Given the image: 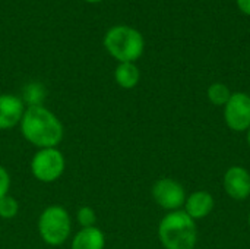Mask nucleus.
I'll list each match as a JSON object with an SVG mask.
<instances>
[{"mask_svg":"<svg viewBox=\"0 0 250 249\" xmlns=\"http://www.w3.org/2000/svg\"><path fill=\"white\" fill-rule=\"evenodd\" d=\"M38 233L50 247L63 245L72 233V219L62 205H50L38 217Z\"/></svg>","mask_w":250,"mask_h":249,"instance_id":"4","label":"nucleus"},{"mask_svg":"<svg viewBox=\"0 0 250 249\" xmlns=\"http://www.w3.org/2000/svg\"><path fill=\"white\" fill-rule=\"evenodd\" d=\"M19 126L22 136L38 150L57 147L64 135L60 119L42 104L26 107Z\"/></svg>","mask_w":250,"mask_h":249,"instance_id":"1","label":"nucleus"},{"mask_svg":"<svg viewBox=\"0 0 250 249\" xmlns=\"http://www.w3.org/2000/svg\"><path fill=\"white\" fill-rule=\"evenodd\" d=\"M246 141H248V145H249L250 148V128L246 131Z\"/></svg>","mask_w":250,"mask_h":249,"instance_id":"19","label":"nucleus"},{"mask_svg":"<svg viewBox=\"0 0 250 249\" xmlns=\"http://www.w3.org/2000/svg\"><path fill=\"white\" fill-rule=\"evenodd\" d=\"M185 213L193 219V220H201V219H205L208 217L214 207H215V201H214V197L207 192V191H196L193 194H190L189 197H186V201H185Z\"/></svg>","mask_w":250,"mask_h":249,"instance_id":"10","label":"nucleus"},{"mask_svg":"<svg viewBox=\"0 0 250 249\" xmlns=\"http://www.w3.org/2000/svg\"><path fill=\"white\" fill-rule=\"evenodd\" d=\"M10 185H12V179L9 172L3 166H0V198L9 195Z\"/></svg>","mask_w":250,"mask_h":249,"instance_id":"17","label":"nucleus"},{"mask_svg":"<svg viewBox=\"0 0 250 249\" xmlns=\"http://www.w3.org/2000/svg\"><path fill=\"white\" fill-rule=\"evenodd\" d=\"M114 81L120 88L132 90L141 81V70L136 63H119L114 69Z\"/></svg>","mask_w":250,"mask_h":249,"instance_id":"12","label":"nucleus"},{"mask_svg":"<svg viewBox=\"0 0 250 249\" xmlns=\"http://www.w3.org/2000/svg\"><path fill=\"white\" fill-rule=\"evenodd\" d=\"M19 213V203L16 201V198L6 195L3 198H0V217L4 220H10L15 219Z\"/></svg>","mask_w":250,"mask_h":249,"instance_id":"15","label":"nucleus"},{"mask_svg":"<svg viewBox=\"0 0 250 249\" xmlns=\"http://www.w3.org/2000/svg\"><path fill=\"white\" fill-rule=\"evenodd\" d=\"M25 103L19 95L0 94V131L18 126L25 113Z\"/></svg>","mask_w":250,"mask_h":249,"instance_id":"9","label":"nucleus"},{"mask_svg":"<svg viewBox=\"0 0 250 249\" xmlns=\"http://www.w3.org/2000/svg\"><path fill=\"white\" fill-rule=\"evenodd\" d=\"M236 3H237V7L245 15H249L250 16V0H236Z\"/></svg>","mask_w":250,"mask_h":249,"instance_id":"18","label":"nucleus"},{"mask_svg":"<svg viewBox=\"0 0 250 249\" xmlns=\"http://www.w3.org/2000/svg\"><path fill=\"white\" fill-rule=\"evenodd\" d=\"M83 1H86V3H100L103 0H83Z\"/></svg>","mask_w":250,"mask_h":249,"instance_id":"20","label":"nucleus"},{"mask_svg":"<svg viewBox=\"0 0 250 249\" xmlns=\"http://www.w3.org/2000/svg\"><path fill=\"white\" fill-rule=\"evenodd\" d=\"M248 225H249V227H250V213H249V217H248Z\"/></svg>","mask_w":250,"mask_h":249,"instance_id":"21","label":"nucleus"},{"mask_svg":"<svg viewBox=\"0 0 250 249\" xmlns=\"http://www.w3.org/2000/svg\"><path fill=\"white\" fill-rule=\"evenodd\" d=\"M104 48L119 63H135L142 57L145 40L141 31L129 25H114L103 38Z\"/></svg>","mask_w":250,"mask_h":249,"instance_id":"3","label":"nucleus"},{"mask_svg":"<svg viewBox=\"0 0 250 249\" xmlns=\"http://www.w3.org/2000/svg\"><path fill=\"white\" fill-rule=\"evenodd\" d=\"M158 239L166 249H193L198 242L195 220L183 210L168 211L158 225Z\"/></svg>","mask_w":250,"mask_h":249,"instance_id":"2","label":"nucleus"},{"mask_svg":"<svg viewBox=\"0 0 250 249\" xmlns=\"http://www.w3.org/2000/svg\"><path fill=\"white\" fill-rule=\"evenodd\" d=\"M226 194L234 201H245L250 197V173L242 166H231L223 178Z\"/></svg>","mask_w":250,"mask_h":249,"instance_id":"8","label":"nucleus"},{"mask_svg":"<svg viewBox=\"0 0 250 249\" xmlns=\"http://www.w3.org/2000/svg\"><path fill=\"white\" fill-rule=\"evenodd\" d=\"M152 198L161 208L167 211H177L182 210L186 201V192L180 182L171 178H161L158 179L151 189Z\"/></svg>","mask_w":250,"mask_h":249,"instance_id":"6","label":"nucleus"},{"mask_svg":"<svg viewBox=\"0 0 250 249\" xmlns=\"http://www.w3.org/2000/svg\"><path fill=\"white\" fill-rule=\"evenodd\" d=\"M105 235L97 226L82 227L72 239L70 249H104Z\"/></svg>","mask_w":250,"mask_h":249,"instance_id":"11","label":"nucleus"},{"mask_svg":"<svg viewBox=\"0 0 250 249\" xmlns=\"http://www.w3.org/2000/svg\"><path fill=\"white\" fill-rule=\"evenodd\" d=\"M44 95H45L44 85L40 82H31L23 88V97L21 98L23 100L26 107H29V106H41Z\"/></svg>","mask_w":250,"mask_h":249,"instance_id":"14","label":"nucleus"},{"mask_svg":"<svg viewBox=\"0 0 250 249\" xmlns=\"http://www.w3.org/2000/svg\"><path fill=\"white\" fill-rule=\"evenodd\" d=\"M224 122L233 132H246L250 128V95L233 92L224 106Z\"/></svg>","mask_w":250,"mask_h":249,"instance_id":"7","label":"nucleus"},{"mask_svg":"<svg viewBox=\"0 0 250 249\" xmlns=\"http://www.w3.org/2000/svg\"><path fill=\"white\" fill-rule=\"evenodd\" d=\"M231 91L230 88L223 84V82H215V84H211L208 91H207V95H208V100L214 104V106H218V107H224L227 104V101L230 100L231 97Z\"/></svg>","mask_w":250,"mask_h":249,"instance_id":"13","label":"nucleus"},{"mask_svg":"<svg viewBox=\"0 0 250 249\" xmlns=\"http://www.w3.org/2000/svg\"><path fill=\"white\" fill-rule=\"evenodd\" d=\"M32 176L42 183H53L62 178L66 169V160L63 153L54 148H41L31 158L29 164Z\"/></svg>","mask_w":250,"mask_h":249,"instance_id":"5","label":"nucleus"},{"mask_svg":"<svg viewBox=\"0 0 250 249\" xmlns=\"http://www.w3.org/2000/svg\"><path fill=\"white\" fill-rule=\"evenodd\" d=\"M76 220L81 225V227H92L97 223V214L95 210L89 205H83L76 211Z\"/></svg>","mask_w":250,"mask_h":249,"instance_id":"16","label":"nucleus"}]
</instances>
